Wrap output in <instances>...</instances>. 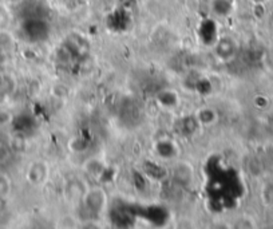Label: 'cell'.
Masks as SVG:
<instances>
[{
    "label": "cell",
    "mask_w": 273,
    "mask_h": 229,
    "mask_svg": "<svg viewBox=\"0 0 273 229\" xmlns=\"http://www.w3.org/2000/svg\"><path fill=\"white\" fill-rule=\"evenodd\" d=\"M10 180L6 176H0V198H6L10 194Z\"/></svg>",
    "instance_id": "1"
},
{
    "label": "cell",
    "mask_w": 273,
    "mask_h": 229,
    "mask_svg": "<svg viewBox=\"0 0 273 229\" xmlns=\"http://www.w3.org/2000/svg\"><path fill=\"white\" fill-rule=\"evenodd\" d=\"M8 120V114L3 110H0V125H3Z\"/></svg>",
    "instance_id": "2"
},
{
    "label": "cell",
    "mask_w": 273,
    "mask_h": 229,
    "mask_svg": "<svg viewBox=\"0 0 273 229\" xmlns=\"http://www.w3.org/2000/svg\"><path fill=\"white\" fill-rule=\"evenodd\" d=\"M6 156H7V153H6V149H4L3 146H0V161H4Z\"/></svg>",
    "instance_id": "3"
}]
</instances>
